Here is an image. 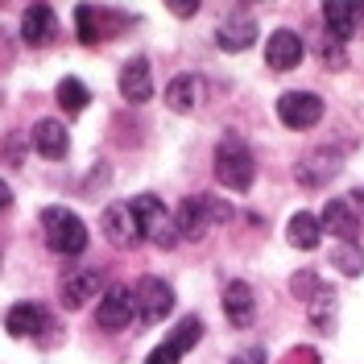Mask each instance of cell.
I'll return each mask as SVG.
<instances>
[{"mask_svg": "<svg viewBox=\"0 0 364 364\" xmlns=\"http://www.w3.org/2000/svg\"><path fill=\"white\" fill-rule=\"evenodd\" d=\"M224 220H232V207L224 199H215V195H191L174 211V224H178L182 240H203L207 232L215 224H224Z\"/></svg>", "mask_w": 364, "mask_h": 364, "instance_id": "cell-1", "label": "cell"}, {"mask_svg": "<svg viewBox=\"0 0 364 364\" xmlns=\"http://www.w3.org/2000/svg\"><path fill=\"white\" fill-rule=\"evenodd\" d=\"M42 232H46L50 252H58V257H79V252L87 249V224L70 207H46Z\"/></svg>", "mask_w": 364, "mask_h": 364, "instance_id": "cell-2", "label": "cell"}, {"mask_svg": "<svg viewBox=\"0 0 364 364\" xmlns=\"http://www.w3.org/2000/svg\"><path fill=\"white\" fill-rule=\"evenodd\" d=\"M252 178H257V161H252L249 145L240 136L228 133L220 145H215V182L228 186V191H249Z\"/></svg>", "mask_w": 364, "mask_h": 364, "instance_id": "cell-3", "label": "cell"}, {"mask_svg": "<svg viewBox=\"0 0 364 364\" xmlns=\"http://www.w3.org/2000/svg\"><path fill=\"white\" fill-rule=\"evenodd\" d=\"M133 215H136V228H141V240H154L158 249H174L182 236H178V224H174V215L166 211L158 195H136L133 203Z\"/></svg>", "mask_w": 364, "mask_h": 364, "instance_id": "cell-4", "label": "cell"}, {"mask_svg": "<svg viewBox=\"0 0 364 364\" xmlns=\"http://www.w3.org/2000/svg\"><path fill=\"white\" fill-rule=\"evenodd\" d=\"M124 25H129V17H120L112 9H100V4H79V9H75V29H79V42L83 46L108 42V38H116Z\"/></svg>", "mask_w": 364, "mask_h": 364, "instance_id": "cell-5", "label": "cell"}, {"mask_svg": "<svg viewBox=\"0 0 364 364\" xmlns=\"http://www.w3.org/2000/svg\"><path fill=\"white\" fill-rule=\"evenodd\" d=\"M133 298H136V318L141 323H161V318L174 311V290L161 277H141Z\"/></svg>", "mask_w": 364, "mask_h": 364, "instance_id": "cell-6", "label": "cell"}, {"mask_svg": "<svg viewBox=\"0 0 364 364\" xmlns=\"http://www.w3.org/2000/svg\"><path fill=\"white\" fill-rule=\"evenodd\" d=\"M136 315V298L129 286H108L104 294H100V306H95V323L104 327V331H124Z\"/></svg>", "mask_w": 364, "mask_h": 364, "instance_id": "cell-7", "label": "cell"}, {"mask_svg": "<svg viewBox=\"0 0 364 364\" xmlns=\"http://www.w3.org/2000/svg\"><path fill=\"white\" fill-rule=\"evenodd\" d=\"M277 120L286 129H315L323 120V100L315 91H286L277 100Z\"/></svg>", "mask_w": 364, "mask_h": 364, "instance_id": "cell-8", "label": "cell"}, {"mask_svg": "<svg viewBox=\"0 0 364 364\" xmlns=\"http://www.w3.org/2000/svg\"><path fill=\"white\" fill-rule=\"evenodd\" d=\"M4 331H9L13 340H38L46 331H54V318H50V311L38 306V302H17V306L4 315Z\"/></svg>", "mask_w": 364, "mask_h": 364, "instance_id": "cell-9", "label": "cell"}, {"mask_svg": "<svg viewBox=\"0 0 364 364\" xmlns=\"http://www.w3.org/2000/svg\"><path fill=\"white\" fill-rule=\"evenodd\" d=\"M318 224H323V232L340 236V245H356L360 240V211L352 207V199H327Z\"/></svg>", "mask_w": 364, "mask_h": 364, "instance_id": "cell-10", "label": "cell"}, {"mask_svg": "<svg viewBox=\"0 0 364 364\" xmlns=\"http://www.w3.org/2000/svg\"><path fill=\"white\" fill-rule=\"evenodd\" d=\"M100 228H104V236L112 240L116 249H133V245H141V228H136V215H133V207L129 203L104 207Z\"/></svg>", "mask_w": 364, "mask_h": 364, "instance_id": "cell-11", "label": "cell"}, {"mask_svg": "<svg viewBox=\"0 0 364 364\" xmlns=\"http://www.w3.org/2000/svg\"><path fill=\"white\" fill-rule=\"evenodd\" d=\"M306 54V46L298 38L294 29H273L269 33V46H265V67L269 70H294Z\"/></svg>", "mask_w": 364, "mask_h": 364, "instance_id": "cell-12", "label": "cell"}, {"mask_svg": "<svg viewBox=\"0 0 364 364\" xmlns=\"http://www.w3.org/2000/svg\"><path fill=\"white\" fill-rule=\"evenodd\" d=\"M58 38V17H54V9L50 4H29L21 13V42L25 46H50Z\"/></svg>", "mask_w": 364, "mask_h": 364, "instance_id": "cell-13", "label": "cell"}, {"mask_svg": "<svg viewBox=\"0 0 364 364\" xmlns=\"http://www.w3.org/2000/svg\"><path fill=\"white\" fill-rule=\"evenodd\" d=\"M104 294V273L100 269H79V273H70L67 282H63V306L67 311H83L91 298H100Z\"/></svg>", "mask_w": 364, "mask_h": 364, "instance_id": "cell-14", "label": "cell"}, {"mask_svg": "<svg viewBox=\"0 0 364 364\" xmlns=\"http://www.w3.org/2000/svg\"><path fill=\"white\" fill-rule=\"evenodd\" d=\"M120 95L129 104H145L154 100V70H149V58H129L120 67Z\"/></svg>", "mask_w": 364, "mask_h": 364, "instance_id": "cell-15", "label": "cell"}, {"mask_svg": "<svg viewBox=\"0 0 364 364\" xmlns=\"http://www.w3.org/2000/svg\"><path fill=\"white\" fill-rule=\"evenodd\" d=\"M33 149H38L42 158H50V161L67 158V154H70V133H67V124H63V120H54V116L38 120V124H33Z\"/></svg>", "mask_w": 364, "mask_h": 364, "instance_id": "cell-16", "label": "cell"}, {"mask_svg": "<svg viewBox=\"0 0 364 364\" xmlns=\"http://www.w3.org/2000/svg\"><path fill=\"white\" fill-rule=\"evenodd\" d=\"M224 315L232 327H249L252 318H257V298H252V286L249 282H228L224 286Z\"/></svg>", "mask_w": 364, "mask_h": 364, "instance_id": "cell-17", "label": "cell"}, {"mask_svg": "<svg viewBox=\"0 0 364 364\" xmlns=\"http://www.w3.org/2000/svg\"><path fill=\"white\" fill-rule=\"evenodd\" d=\"M252 42H257V21H252L249 13L228 17V21L215 29V46H220L224 54H240V50H249Z\"/></svg>", "mask_w": 364, "mask_h": 364, "instance_id": "cell-18", "label": "cell"}, {"mask_svg": "<svg viewBox=\"0 0 364 364\" xmlns=\"http://www.w3.org/2000/svg\"><path fill=\"white\" fill-rule=\"evenodd\" d=\"M199 100H203V83L195 79V75H178V79H170V87H166V108L170 112H195L199 108Z\"/></svg>", "mask_w": 364, "mask_h": 364, "instance_id": "cell-19", "label": "cell"}, {"mask_svg": "<svg viewBox=\"0 0 364 364\" xmlns=\"http://www.w3.org/2000/svg\"><path fill=\"white\" fill-rule=\"evenodd\" d=\"M352 4H356V0H323V25H327V38H336V42L356 38Z\"/></svg>", "mask_w": 364, "mask_h": 364, "instance_id": "cell-20", "label": "cell"}, {"mask_svg": "<svg viewBox=\"0 0 364 364\" xmlns=\"http://www.w3.org/2000/svg\"><path fill=\"white\" fill-rule=\"evenodd\" d=\"M286 240H290L294 249H302V252L318 249V240H323V224H318V215H311V211H294L290 224H286Z\"/></svg>", "mask_w": 364, "mask_h": 364, "instance_id": "cell-21", "label": "cell"}, {"mask_svg": "<svg viewBox=\"0 0 364 364\" xmlns=\"http://www.w3.org/2000/svg\"><path fill=\"white\" fill-rule=\"evenodd\" d=\"M336 170H340L336 154H327V149H323V154H311V158L298 166V182H302V186H323Z\"/></svg>", "mask_w": 364, "mask_h": 364, "instance_id": "cell-22", "label": "cell"}, {"mask_svg": "<svg viewBox=\"0 0 364 364\" xmlns=\"http://www.w3.org/2000/svg\"><path fill=\"white\" fill-rule=\"evenodd\" d=\"M306 315H311V323H315L323 336L336 331V294H331V286H323V290L306 302Z\"/></svg>", "mask_w": 364, "mask_h": 364, "instance_id": "cell-23", "label": "cell"}, {"mask_svg": "<svg viewBox=\"0 0 364 364\" xmlns=\"http://www.w3.org/2000/svg\"><path fill=\"white\" fill-rule=\"evenodd\" d=\"M203 318L199 315H186V318H178V327H174V331H170V348H174V352H178V356H186V352H191V348H195V343L203 340Z\"/></svg>", "mask_w": 364, "mask_h": 364, "instance_id": "cell-24", "label": "cell"}, {"mask_svg": "<svg viewBox=\"0 0 364 364\" xmlns=\"http://www.w3.org/2000/svg\"><path fill=\"white\" fill-rule=\"evenodd\" d=\"M87 100H91V91L83 87L79 79H63V83H58V104H63V112L79 116L87 108Z\"/></svg>", "mask_w": 364, "mask_h": 364, "instance_id": "cell-25", "label": "cell"}, {"mask_svg": "<svg viewBox=\"0 0 364 364\" xmlns=\"http://www.w3.org/2000/svg\"><path fill=\"white\" fill-rule=\"evenodd\" d=\"M331 265H336L343 277H360V273H364V249H360V245H336Z\"/></svg>", "mask_w": 364, "mask_h": 364, "instance_id": "cell-26", "label": "cell"}, {"mask_svg": "<svg viewBox=\"0 0 364 364\" xmlns=\"http://www.w3.org/2000/svg\"><path fill=\"white\" fill-rule=\"evenodd\" d=\"M323 286H327V282H323V277H318L315 269H298L294 277H290V290H294L298 302H311V298H315L318 290H323Z\"/></svg>", "mask_w": 364, "mask_h": 364, "instance_id": "cell-27", "label": "cell"}, {"mask_svg": "<svg viewBox=\"0 0 364 364\" xmlns=\"http://www.w3.org/2000/svg\"><path fill=\"white\" fill-rule=\"evenodd\" d=\"M318 58H323V67L327 70H343L348 67V50H343V42L327 38V33H323V42H318Z\"/></svg>", "mask_w": 364, "mask_h": 364, "instance_id": "cell-28", "label": "cell"}, {"mask_svg": "<svg viewBox=\"0 0 364 364\" xmlns=\"http://www.w3.org/2000/svg\"><path fill=\"white\" fill-rule=\"evenodd\" d=\"M178 360H182V356L170 348V343H161V348H154V352L145 356V364H178Z\"/></svg>", "mask_w": 364, "mask_h": 364, "instance_id": "cell-29", "label": "cell"}, {"mask_svg": "<svg viewBox=\"0 0 364 364\" xmlns=\"http://www.w3.org/2000/svg\"><path fill=\"white\" fill-rule=\"evenodd\" d=\"M282 364H318V352L315 348H294V352H286Z\"/></svg>", "mask_w": 364, "mask_h": 364, "instance_id": "cell-30", "label": "cell"}, {"mask_svg": "<svg viewBox=\"0 0 364 364\" xmlns=\"http://www.w3.org/2000/svg\"><path fill=\"white\" fill-rule=\"evenodd\" d=\"M166 9H170L174 17H195V13H199V0H166Z\"/></svg>", "mask_w": 364, "mask_h": 364, "instance_id": "cell-31", "label": "cell"}, {"mask_svg": "<svg viewBox=\"0 0 364 364\" xmlns=\"http://www.w3.org/2000/svg\"><path fill=\"white\" fill-rule=\"evenodd\" d=\"M228 364H265V352L261 348H245V352H236Z\"/></svg>", "mask_w": 364, "mask_h": 364, "instance_id": "cell-32", "label": "cell"}, {"mask_svg": "<svg viewBox=\"0 0 364 364\" xmlns=\"http://www.w3.org/2000/svg\"><path fill=\"white\" fill-rule=\"evenodd\" d=\"M352 21H356V33H364V0L352 4Z\"/></svg>", "mask_w": 364, "mask_h": 364, "instance_id": "cell-33", "label": "cell"}, {"mask_svg": "<svg viewBox=\"0 0 364 364\" xmlns=\"http://www.w3.org/2000/svg\"><path fill=\"white\" fill-rule=\"evenodd\" d=\"M9 203H13V191H9V182L0 178V211H4Z\"/></svg>", "mask_w": 364, "mask_h": 364, "instance_id": "cell-34", "label": "cell"}, {"mask_svg": "<svg viewBox=\"0 0 364 364\" xmlns=\"http://www.w3.org/2000/svg\"><path fill=\"white\" fill-rule=\"evenodd\" d=\"M348 199H352V207H356V211H364V186H356V191H352Z\"/></svg>", "mask_w": 364, "mask_h": 364, "instance_id": "cell-35", "label": "cell"}, {"mask_svg": "<svg viewBox=\"0 0 364 364\" xmlns=\"http://www.w3.org/2000/svg\"><path fill=\"white\" fill-rule=\"evenodd\" d=\"M252 4H265V0H252Z\"/></svg>", "mask_w": 364, "mask_h": 364, "instance_id": "cell-36", "label": "cell"}]
</instances>
